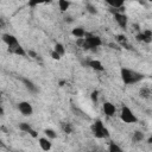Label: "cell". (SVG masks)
<instances>
[{"label": "cell", "instance_id": "obj_1", "mask_svg": "<svg viewBox=\"0 0 152 152\" xmlns=\"http://www.w3.org/2000/svg\"><path fill=\"white\" fill-rule=\"evenodd\" d=\"M120 77H121V81L124 82V84L132 86V84H137L140 81H142L144 75L141 72L133 70V69H128V68L122 66L120 69Z\"/></svg>", "mask_w": 152, "mask_h": 152}, {"label": "cell", "instance_id": "obj_2", "mask_svg": "<svg viewBox=\"0 0 152 152\" xmlns=\"http://www.w3.org/2000/svg\"><path fill=\"white\" fill-rule=\"evenodd\" d=\"M120 120L125 124H137L138 122V118L134 114V112L128 107V106H122L120 109Z\"/></svg>", "mask_w": 152, "mask_h": 152}, {"label": "cell", "instance_id": "obj_3", "mask_svg": "<svg viewBox=\"0 0 152 152\" xmlns=\"http://www.w3.org/2000/svg\"><path fill=\"white\" fill-rule=\"evenodd\" d=\"M91 132L99 139H106L109 137V131L107 129V127L103 125V122L101 120H96L91 125Z\"/></svg>", "mask_w": 152, "mask_h": 152}, {"label": "cell", "instance_id": "obj_4", "mask_svg": "<svg viewBox=\"0 0 152 152\" xmlns=\"http://www.w3.org/2000/svg\"><path fill=\"white\" fill-rule=\"evenodd\" d=\"M114 20L121 28H127L128 25V17L122 11H114Z\"/></svg>", "mask_w": 152, "mask_h": 152}, {"label": "cell", "instance_id": "obj_5", "mask_svg": "<svg viewBox=\"0 0 152 152\" xmlns=\"http://www.w3.org/2000/svg\"><path fill=\"white\" fill-rule=\"evenodd\" d=\"M2 42L7 45L8 51H10V50H12L13 48H15L17 45H19V44H20V43H19V40L17 39V37H15V36H13V34H11V33H4V34H2Z\"/></svg>", "mask_w": 152, "mask_h": 152}, {"label": "cell", "instance_id": "obj_6", "mask_svg": "<svg viewBox=\"0 0 152 152\" xmlns=\"http://www.w3.org/2000/svg\"><path fill=\"white\" fill-rule=\"evenodd\" d=\"M18 110L24 115V116H31L33 114V107L30 102L27 101H21L18 103Z\"/></svg>", "mask_w": 152, "mask_h": 152}, {"label": "cell", "instance_id": "obj_7", "mask_svg": "<svg viewBox=\"0 0 152 152\" xmlns=\"http://www.w3.org/2000/svg\"><path fill=\"white\" fill-rule=\"evenodd\" d=\"M135 39L138 42H141V43H151L152 42V31L151 30H145V31H141L139 32L137 36H135Z\"/></svg>", "mask_w": 152, "mask_h": 152}, {"label": "cell", "instance_id": "obj_8", "mask_svg": "<svg viewBox=\"0 0 152 152\" xmlns=\"http://www.w3.org/2000/svg\"><path fill=\"white\" fill-rule=\"evenodd\" d=\"M102 109H103L104 115L108 116V118L114 116V114L116 113V108H115V106H114L112 102H104V103L102 104Z\"/></svg>", "mask_w": 152, "mask_h": 152}, {"label": "cell", "instance_id": "obj_9", "mask_svg": "<svg viewBox=\"0 0 152 152\" xmlns=\"http://www.w3.org/2000/svg\"><path fill=\"white\" fill-rule=\"evenodd\" d=\"M19 129H20L21 132H25V133L30 134V135L33 137V138H37V137H38L37 132H36V131L31 127V125L27 124V122H20V124H19Z\"/></svg>", "mask_w": 152, "mask_h": 152}, {"label": "cell", "instance_id": "obj_10", "mask_svg": "<svg viewBox=\"0 0 152 152\" xmlns=\"http://www.w3.org/2000/svg\"><path fill=\"white\" fill-rule=\"evenodd\" d=\"M21 82H23V84L25 86V88H26L30 93H32V94L38 93V87H37L31 80H28V78H26V77H21Z\"/></svg>", "mask_w": 152, "mask_h": 152}, {"label": "cell", "instance_id": "obj_11", "mask_svg": "<svg viewBox=\"0 0 152 152\" xmlns=\"http://www.w3.org/2000/svg\"><path fill=\"white\" fill-rule=\"evenodd\" d=\"M50 140L51 139H49L48 137H43V138H39L38 139V144H39V146H40V148L43 151H50L51 150L52 144H51Z\"/></svg>", "mask_w": 152, "mask_h": 152}, {"label": "cell", "instance_id": "obj_12", "mask_svg": "<svg viewBox=\"0 0 152 152\" xmlns=\"http://www.w3.org/2000/svg\"><path fill=\"white\" fill-rule=\"evenodd\" d=\"M104 2L115 11H122L121 8L125 4V0H104Z\"/></svg>", "mask_w": 152, "mask_h": 152}, {"label": "cell", "instance_id": "obj_13", "mask_svg": "<svg viewBox=\"0 0 152 152\" xmlns=\"http://www.w3.org/2000/svg\"><path fill=\"white\" fill-rule=\"evenodd\" d=\"M87 65L90 66L93 70L95 71H103L104 70V66L102 65V63L99 61V59H89L87 62Z\"/></svg>", "mask_w": 152, "mask_h": 152}, {"label": "cell", "instance_id": "obj_14", "mask_svg": "<svg viewBox=\"0 0 152 152\" xmlns=\"http://www.w3.org/2000/svg\"><path fill=\"white\" fill-rule=\"evenodd\" d=\"M71 34H72L74 37H76L77 39H78V38H84L86 34H87V31H86L83 27H75V28H72Z\"/></svg>", "mask_w": 152, "mask_h": 152}, {"label": "cell", "instance_id": "obj_15", "mask_svg": "<svg viewBox=\"0 0 152 152\" xmlns=\"http://www.w3.org/2000/svg\"><path fill=\"white\" fill-rule=\"evenodd\" d=\"M10 52L11 53H13V55H17V56H20V57H25L26 55H27V52L25 51V49L19 44V45H17L15 48H13L12 50H10Z\"/></svg>", "mask_w": 152, "mask_h": 152}, {"label": "cell", "instance_id": "obj_16", "mask_svg": "<svg viewBox=\"0 0 152 152\" xmlns=\"http://www.w3.org/2000/svg\"><path fill=\"white\" fill-rule=\"evenodd\" d=\"M58 7L61 12H65L70 7V1L69 0H58Z\"/></svg>", "mask_w": 152, "mask_h": 152}, {"label": "cell", "instance_id": "obj_17", "mask_svg": "<svg viewBox=\"0 0 152 152\" xmlns=\"http://www.w3.org/2000/svg\"><path fill=\"white\" fill-rule=\"evenodd\" d=\"M132 140L135 141V142H140L144 140V133L140 132V131H137L133 133V137H132Z\"/></svg>", "mask_w": 152, "mask_h": 152}, {"label": "cell", "instance_id": "obj_18", "mask_svg": "<svg viewBox=\"0 0 152 152\" xmlns=\"http://www.w3.org/2000/svg\"><path fill=\"white\" fill-rule=\"evenodd\" d=\"M53 50H55L56 52H58L61 56H63V55L65 53V48H64V45H63L62 43H56L55 46H53Z\"/></svg>", "mask_w": 152, "mask_h": 152}, {"label": "cell", "instance_id": "obj_19", "mask_svg": "<svg viewBox=\"0 0 152 152\" xmlns=\"http://www.w3.org/2000/svg\"><path fill=\"white\" fill-rule=\"evenodd\" d=\"M44 134H45V137H48L49 139H56L57 138V133L52 129V128H46V129H44Z\"/></svg>", "mask_w": 152, "mask_h": 152}, {"label": "cell", "instance_id": "obj_20", "mask_svg": "<svg viewBox=\"0 0 152 152\" xmlns=\"http://www.w3.org/2000/svg\"><path fill=\"white\" fill-rule=\"evenodd\" d=\"M52 0H28V6L30 7H34L39 4H50Z\"/></svg>", "mask_w": 152, "mask_h": 152}, {"label": "cell", "instance_id": "obj_21", "mask_svg": "<svg viewBox=\"0 0 152 152\" xmlns=\"http://www.w3.org/2000/svg\"><path fill=\"white\" fill-rule=\"evenodd\" d=\"M61 127H62L63 132L66 133V134H70V133L72 132V126H71L69 122H62V124H61Z\"/></svg>", "mask_w": 152, "mask_h": 152}, {"label": "cell", "instance_id": "obj_22", "mask_svg": "<svg viewBox=\"0 0 152 152\" xmlns=\"http://www.w3.org/2000/svg\"><path fill=\"white\" fill-rule=\"evenodd\" d=\"M108 151H109V152H121V151H122V148H121L119 145H116L115 142H109Z\"/></svg>", "mask_w": 152, "mask_h": 152}, {"label": "cell", "instance_id": "obj_23", "mask_svg": "<svg viewBox=\"0 0 152 152\" xmlns=\"http://www.w3.org/2000/svg\"><path fill=\"white\" fill-rule=\"evenodd\" d=\"M116 42H118L120 45L126 46V45H127V37L124 36V34H118V36H116Z\"/></svg>", "mask_w": 152, "mask_h": 152}, {"label": "cell", "instance_id": "obj_24", "mask_svg": "<svg viewBox=\"0 0 152 152\" xmlns=\"http://www.w3.org/2000/svg\"><path fill=\"white\" fill-rule=\"evenodd\" d=\"M86 10H87L90 14H96V13H97L96 7H95L94 5H91V4H87V5H86Z\"/></svg>", "mask_w": 152, "mask_h": 152}, {"label": "cell", "instance_id": "obj_25", "mask_svg": "<svg viewBox=\"0 0 152 152\" xmlns=\"http://www.w3.org/2000/svg\"><path fill=\"white\" fill-rule=\"evenodd\" d=\"M139 94H140L141 97H148V95H151V90L147 89V88H142V89H140Z\"/></svg>", "mask_w": 152, "mask_h": 152}, {"label": "cell", "instance_id": "obj_26", "mask_svg": "<svg viewBox=\"0 0 152 152\" xmlns=\"http://www.w3.org/2000/svg\"><path fill=\"white\" fill-rule=\"evenodd\" d=\"M51 57H52V59H56V61H59L62 56H61V55H59L58 52H56L55 50H52V51H51Z\"/></svg>", "mask_w": 152, "mask_h": 152}, {"label": "cell", "instance_id": "obj_27", "mask_svg": "<svg viewBox=\"0 0 152 152\" xmlns=\"http://www.w3.org/2000/svg\"><path fill=\"white\" fill-rule=\"evenodd\" d=\"M97 99H99V93L96 90H94L91 93V101L93 102H97Z\"/></svg>", "mask_w": 152, "mask_h": 152}, {"label": "cell", "instance_id": "obj_28", "mask_svg": "<svg viewBox=\"0 0 152 152\" xmlns=\"http://www.w3.org/2000/svg\"><path fill=\"white\" fill-rule=\"evenodd\" d=\"M27 55H30L32 58H37V53H36V52H33V51H28V52H27Z\"/></svg>", "mask_w": 152, "mask_h": 152}, {"label": "cell", "instance_id": "obj_29", "mask_svg": "<svg viewBox=\"0 0 152 152\" xmlns=\"http://www.w3.org/2000/svg\"><path fill=\"white\" fill-rule=\"evenodd\" d=\"M147 142H148V144H152V137H150V138H148V140H147Z\"/></svg>", "mask_w": 152, "mask_h": 152}]
</instances>
